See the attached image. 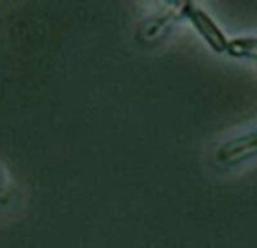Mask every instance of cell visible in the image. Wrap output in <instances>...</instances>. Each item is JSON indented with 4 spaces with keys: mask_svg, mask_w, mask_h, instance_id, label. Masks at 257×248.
<instances>
[{
    "mask_svg": "<svg viewBox=\"0 0 257 248\" xmlns=\"http://www.w3.org/2000/svg\"><path fill=\"white\" fill-rule=\"evenodd\" d=\"M182 14H185L186 19L194 25L197 32L204 38V41L216 52V53H225L228 52V44L227 38L221 32V29L213 23V20L200 8L194 7L191 2H185L182 7Z\"/></svg>",
    "mask_w": 257,
    "mask_h": 248,
    "instance_id": "cell-1",
    "label": "cell"
},
{
    "mask_svg": "<svg viewBox=\"0 0 257 248\" xmlns=\"http://www.w3.org/2000/svg\"><path fill=\"white\" fill-rule=\"evenodd\" d=\"M252 156H257V131L245 134L225 143L216 152V161L222 165H236Z\"/></svg>",
    "mask_w": 257,
    "mask_h": 248,
    "instance_id": "cell-2",
    "label": "cell"
}]
</instances>
